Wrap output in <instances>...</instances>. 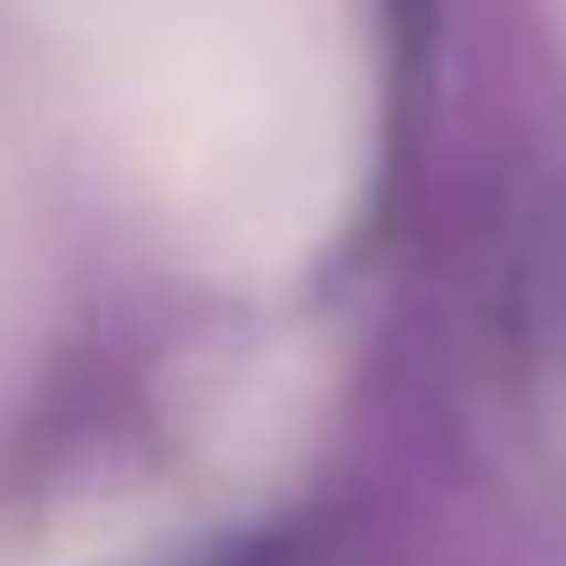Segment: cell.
<instances>
[{
  "instance_id": "obj_1",
  "label": "cell",
  "mask_w": 566,
  "mask_h": 566,
  "mask_svg": "<svg viewBox=\"0 0 566 566\" xmlns=\"http://www.w3.org/2000/svg\"><path fill=\"white\" fill-rule=\"evenodd\" d=\"M124 189L213 271L280 280L361 189V0H17Z\"/></svg>"
},
{
  "instance_id": "obj_2",
  "label": "cell",
  "mask_w": 566,
  "mask_h": 566,
  "mask_svg": "<svg viewBox=\"0 0 566 566\" xmlns=\"http://www.w3.org/2000/svg\"><path fill=\"white\" fill-rule=\"evenodd\" d=\"M17 328V206H9V172H0V354Z\"/></svg>"
}]
</instances>
